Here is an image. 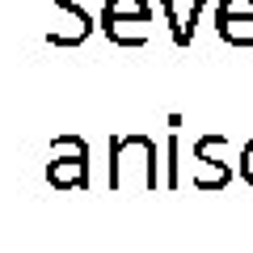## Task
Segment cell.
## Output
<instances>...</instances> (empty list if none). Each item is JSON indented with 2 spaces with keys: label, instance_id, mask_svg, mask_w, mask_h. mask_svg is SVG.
<instances>
[{
  "label": "cell",
  "instance_id": "6",
  "mask_svg": "<svg viewBox=\"0 0 253 253\" xmlns=\"http://www.w3.org/2000/svg\"><path fill=\"white\" fill-rule=\"evenodd\" d=\"M101 17H152V4L148 0H106Z\"/></svg>",
  "mask_w": 253,
  "mask_h": 253
},
{
  "label": "cell",
  "instance_id": "3",
  "mask_svg": "<svg viewBox=\"0 0 253 253\" xmlns=\"http://www.w3.org/2000/svg\"><path fill=\"white\" fill-rule=\"evenodd\" d=\"M224 135H199L194 139V173H190V186L194 190H224L232 181V165L219 161L224 156Z\"/></svg>",
  "mask_w": 253,
  "mask_h": 253
},
{
  "label": "cell",
  "instance_id": "9",
  "mask_svg": "<svg viewBox=\"0 0 253 253\" xmlns=\"http://www.w3.org/2000/svg\"><path fill=\"white\" fill-rule=\"evenodd\" d=\"M228 17H245V21H253V0H219L215 21H228Z\"/></svg>",
  "mask_w": 253,
  "mask_h": 253
},
{
  "label": "cell",
  "instance_id": "10",
  "mask_svg": "<svg viewBox=\"0 0 253 253\" xmlns=\"http://www.w3.org/2000/svg\"><path fill=\"white\" fill-rule=\"evenodd\" d=\"M236 173H241L245 186H253V139H245L241 156H236Z\"/></svg>",
  "mask_w": 253,
  "mask_h": 253
},
{
  "label": "cell",
  "instance_id": "1",
  "mask_svg": "<svg viewBox=\"0 0 253 253\" xmlns=\"http://www.w3.org/2000/svg\"><path fill=\"white\" fill-rule=\"evenodd\" d=\"M110 190H156L161 186V148L152 135H114L110 139Z\"/></svg>",
  "mask_w": 253,
  "mask_h": 253
},
{
  "label": "cell",
  "instance_id": "2",
  "mask_svg": "<svg viewBox=\"0 0 253 253\" xmlns=\"http://www.w3.org/2000/svg\"><path fill=\"white\" fill-rule=\"evenodd\" d=\"M46 181H51L55 190L89 186V144H84L81 135L51 139V152H46Z\"/></svg>",
  "mask_w": 253,
  "mask_h": 253
},
{
  "label": "cell",
  "instance_id": "7",
  "mask_svg": "<svg viewBox=\"0 0 253 253\" xmlns=\"http://www.w3.org/2000/svg\"><path fill=\"white\" fill-rule=\"evenodd\" d=\"M55 9H63V13H68V17L76 21V30H81V42H84V38L93 34V26H97V21H93V13L84 9L81 0H55Z\"/></svg>",
  "mask_w": 253,
  "mask_h": 253
},
{
  "label": "cell",
  "instance_id": "5",
  "mask_svg": "<svg viewBox=\"0 0 253 253\" xmlns=\"http://www.w3.org/2000/svg\"><path fill=\"white\" fill-rule=\"evenodd\" d=\"M215 34L224 38L228 46H253V21H245V17H228V21H215Z\"/></svg>",
  "mask_w": 253,
  "mask_h": 253
},
{
  "label": "cell",
  "instance_id": "8",
  "mask_svg": "<svg viewBox=\"0 0 253 253\" xmlns=\"http://www.w3.org/2000/svg\"><path fill=\"white\" fill-rule=\"evenodd\" d=\"M165 9V26H169V38H173V46H186V21L177 17V4L173 0H156Z\"/></svg>",
  "mask_w": 253,
  "mask_h": 253
},
{
  "label": "cell",
  "instance_id": "4",
  "mask_svg": "<svg viewBox=\"0 0 253 253\" xmlns=\"http://www.w3.org/2000/svg\"><path fill=\"white\" fill-rule=\"evenodd\" d=\"M97 26L114 46H144L152 38V17H97Z\"/></svg>",
  "mask_w": 253,
  "mask_h": 253
}]
</instances>
